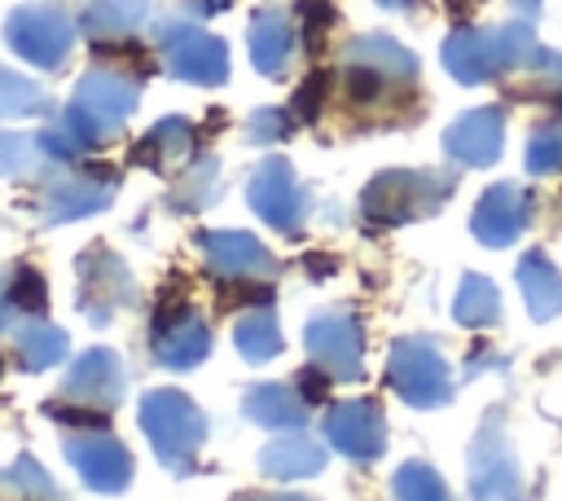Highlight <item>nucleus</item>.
Returning <instances> with one entry per match:
<instances>
[{
  "mask_svg": "<svg viewBox=\"0 0 562 501\" xmlns=\"http://www.w3.org/2000/svg\"><path fill=\"white\" fill-rule=\"evenodd\" d=\"M536 31L527 18L501 22V26H457L443 40V66L457 84H487L505 70H518L536 57Z\"/></svg>",
  "mask_w": 562,
  "mask_h": 501,
  "instance_id": "1",
  "label": "nucleus"
},
{
  "mask_svg": "<svg viewBox=\"0 0 562 501\" xmlns=\"http://www.w3.org/2000/svg\"><path fill=\"white\" fill-rule=\"evenodd\" d=\"M136 101H140V84L132 75L88 70L75 84V97H70V105L61 110L57 123L79 141V149H92V145H101L105 136H114L132 119Z\"/></svg>",
  "mask_w": 562,
  "mask_h": 501,
  "instance_id": "2",
  "label": "nucleus"
},
{
  "mask_svg": "<svg viewBox=\"0 0 562 501\" xmlns=\"http://www.w3.org/2000/svg\"><path fill=\"white\" fill-rule=\"evenodd\" d=\"M452 185L457 180L439 171H413V167L378 171L360 193V211L373 224H413V220L435 215L452 198Z\"/></svg>",
  "mask_w": 562,
  "mask_h": 501,
  "instance_id": "3",
  "label": "nucleus"
},
{
  "mask_svg": "<svg viewBox=\"0 0 562 501\" xmlns=\"http://www.w3.org/2000/svg\"><path fill=\"white\" fill-rule=\"evenodd\" d=\"M140 431L149 435L158 461L171 475H189L198 444L206 435V417L184 391L158 387V391H145V400H140Z\"/></svg>",
  "mask_w": 562,
  "mask_h": 501,
  "instance_id": "4",
  "label": "nucleus"
},
{
  "mask_svg": "<svg viewBox=\"0 0 562 501\" xmlns=\"http://www.w3.org/2000/svg\"><path fill=\"white\" fill-rule=\"evenodd\" d=\"M154 40L167 57V70L184 84H202L215 88L228 79V44L211 31H202L189 18H158L154 22Z\"/></svg>",
  "mask_w": 562,
  "mask_h": 501,
  "instance_id": "5",
  "label": "nucleus"
},
{
  "mask_svg": "<svg viewBox=\"0 0 562 501\" xmlns=\"http://www.w3.org/2000/svg\"><path fill=\"white\" fill-rule=\"evenodd\" d=\"M386 378L404 396V404H413V409H439L452 400V374H448L443 347L435 338H422V334L395 338L391 360H386Z\"/></svg>",
  "mask_w": 562,
  "mask_h": 501,
  "instance_id": "6",
  "label": "nucleus"
},
{
  "mask_svg": "<svg viewBox=\"0 0 562 501\" xmlns=\"http://www.w3.org/2000/svg\"><path fill=\"white\" fill-rule=\"evenodd\" d=\"M470 497L474 501H522V470L505 439V413L492 404L470 439Z\"/></svg>",
  "mask_w": 562,
  "mask_h": 501,
  "instance_id": "7",
  "label": "nucleus"
},
{
  "mask_svg": "<svg viewBox=\"0 0 562 501\" xmlns=\"http://www.w3.org/2000/svg\"><path fill=\"white\" fill-rule=\"evenodd\" d=\"M4 40L22 62L57 70L75 48V22L66 18L61 4H22L4 18Z\"/></svg>",
  "mask_w": 562,
  "mask_h": 501,
  "instance_id": "8",
  "label": "nucleus"
},
{
  "mask_svg": "<svg viewBox=\"0 0 562 501\" xmlns=\"http://www.w3.org/2000/svg\"><path fill=\"white\" fill-rule=\"evenodd\" d=\"M303 347L312 356V365L334 378V382H351L360 378V356H364V334L351 308H321L307 330H303Z\"/></svg>",
  "mask_w": 562,
  "mask_h": 501,
  "instance_id": "9",
  "label": "nucleus"
},
{
  "mask_svg": "<svg viewBox=\"0 0 562 501\" xmlns=\"http://www.w3.org/2000/svg\"><path fill=\"white\" fill-rule=\"evenodd\" d=\"M132 303H136V281H132L127 264L114 250H105V246L83 250L79 255V294H75V308L92 325H110Z\"/></svg>",
  "mask_w": 562,
  "mask_h": 501,
  "instance_id": "10",
  "label": "nucleus"
},
{
  "mask_svg": "<svg viewBox=\"0 0 562 501\" xmlns=\"http://www.w3.org/2000/svg\"><path fill=\"white\" fill-rule=\"evenodd\" d=\"M246 198L255 207L259 220H268L272 229H299L303 215H307V189L299 185L294 167L281 158V154H268L255 171H250V185H246Z\"/></svg>",
  "mask_w": 562,
  "mask_h": 501,
  "instance_id": "11",
  "label": "nucleus"
},
{
  "mask_svg": "<svg viewBox=\"0 0 562 501\" xmlns=\"http://www.w3.org/2000/svg\"><path fill=\"white\" fill-rule=\"evenodd\" d=\"M127 391V374H123V360L119 352L110 347H88L70 374L61 378V391H57V404H83V409H114Z\"/></svg>",
  "mask_w": 562,
  "mask_h": 501,
  "instance_id": "12",
  "label": "nucleus"
},
{
  "mask_svg": "<svg viewBox=\"0 0 562 501\" xmlns=\"http://www.w3.org/2000/svg\"><path fill=\"white\" fill-rule=\"evenodd\" d=\"M66 457L92 492H123L132 483V453L105 431L66 435Z\"/></svg>",
  "mask_w": 562,
  "mask_h": 501,
  "instance_id": "13",
  "label": "nucleus"
},
{
  "mask_svg": "<svg viewBox=\"0 0 562 501\" xmlns=\"http://www.w3.org/2000/svg\"><path fill=\"white\" fill-rule=\"evenodd\" d=\"M110 202H114V171H79V176L48 180L44 202H40V220L44 224H70V220L105 211Z\"/></svg>",
  "mask_w": 562,
  "mask_h": 501,
  "instance_id": "14",
  "label": "nucleus"
},
{
  "mask_svg": "<svg viewBox=\"0 0 562 501\" xmlns=\"http://www.w3.org/2000/svg\"><path fill=\"white\" fill-rule=\"evenodd\" d=\"M505 145V114L501 105H479L465 110L448 132H443V154L461 167H492Z\"/></svg>",
  "mask_w": 562,
  "mask_h": 501,
  "instance_id": "15",
  "label": "nucleus"
},
{
  "mask_svg": "<svg viewBox=\"0 0 562 501\" xmlns=\"http://www.w3.org/2000/svg\"><path fill=\"white\" fill-rule=\"evenodd\" d=\"M527 215H531V198L522 185H492L479 202H474V215H470V233L483 242V246H509L522 237L527 229Z\"/></svg>",
  "mask_w": 562,
  "mask_h": 501,
  "instance_id": "16",
  "label": "nucleus"
},
{
  "mask_svg": "<svg viewBox=\"0 0 562 501\" xmlns=\"http://www.w3.org/2000/svg\"><path fill=\"white\" fill-rule=\"evenodd\" d=\"M325 439L356 461H369L386 448V422L378 413V404L369 400H342L325 413Z\"/></svg>",
  "mask_w": 562,
  "mask_h": 501,
  "instance_id": "17",
  "label": "nucleus"
},
{
  "mask_svg": "<svg viewBox=\"0 0 562 501\" xmlns=\"http://www.w3.org/2000/svg\"><path fill=\"white\" fill-rule=\"evenodd\" d=\"M198 246L206 255V264L228 277V281H255V277H272L277 259L263 250L259 237L241 233V229H215V233H198Z\"/></svg>",
  "mask_w": 562,
  "mask_h": 501,
  "instance_id": "18",
  "label": "nucleus"
},
{
  "mask_svg": "<svg viewBox=\"0 0 562 501\" xmlns=\"http://www.w3.org/2000/svg\"><path fill=\"white\" fill-rule=\"evenodd\" d=\"M211 352V330L193 308L171 312L167 321H158L154 330V360L167 369H193L202 365Z\"/></svg>",
  "mask_w": 562,
  "mask_h": 501,
  "instance_id": "19",
  "label": "nucleus"
},
{
  "mask_svg": "<svg viewBox=\"0 0 562 501\" xmlns=\"http://www.w3.org/2000/svg\"><path fill=\"white\" fill-rule=\"evenodd\" d=\"M241 409L263 431H303V422H307V404L285 382H255V387H246Z\"/></svg>",
  "mask_w": 562,
  "mask_h": 501,
  "instance_id": "20",
  "label": "nucleus"
},
{
  "mask_svg": "<svg viewBox=\"0 0 562 501\" xmlns=\"http://www.w3.org/2000/svg\"><path fill=\"white\" fill-rule=\"evenodd\" d=\"M290 53H294V26H290V18L277 13V9L255 13V22H250V62H255V70L268 75V79H277V75H285Z\"/></svg>",
  "mask_w": 562,
  "mask_h": 501,
  "instance_id": "21",
  "label": "nucleus"
},
{
  "mask_svg": "<svg viewBox=\"0 0 562 501\" xmlns=\"http://www.w3.org/2000/svg\"><path fill=\"white\" fill-rule=\"evenodd\" d=\"M347 66L373 79H413L417 75V57L395 44L391 35H360L347 44Z\"/></svg>",
  "mask_w": 562,
  "mask_h": 501,
  "instance_id": "22",
  "label": "nucleus"
},
{
  "mask_svg": "<svg viewBox=\"0 0 562 501\" xmlns=\"http://www.w3.org/2000/svg\"><path fill=\"white\" fill-rule=\"evenodd\" d=\"M518 290L531 321H553L562 312V272L553 268V259H544V250H527L518 259Z\"/></svg>",
  "mask_w": 562,
  "mask_h": 501,
  "instance_id": "23",
  "label": "nucleus"
},
{
  "mask_svg": "<svg viewBox=\"0 0 562 501\" xmlns=\"http://www.w3.org/2000/svg\"><path fill=\"white\" fill-rule=\"evenodd\" d=\"M259 470L268 479H312L325 470V453L307 435H281L259 453Z\"/></svg>",
  "mask_w": 562,
  "mask_h": 501,
  "instance_id": "24",
  "label": "nucleus"
},
{
  "mask_svg": "<svg viewBox=\"0 0 562 501\" xmlns=\"http://www.w3.org/2000/svg\"><path fill=\"white\" fill-rule=\"evenodd\" d=\"M66 330L53 325V321H22L18 334H13V356L26 374H40V369H53L57 360H66Z\"/></svg>",
  "mask_w": 562,
  "mask_h": 501,
  "instance_id": "25",
  "label": "nucleus"
},
{
  "mask_svg": "<svg viewBox=\"0 0 562 501\" xmlns=\"http://www.w3.org/2000/svg\"><path fill=\"white\" fill-rule=\"evenodd\" d=\"M53 158L40 145V132H0V176L4 180H44L53 176Z\"/></svg>",
  "mask_w": 562,
  "mask_h": 501,
  "instance_id": "26",
  "label": "nucleus"
},
{
  "mask_svg": "<svg viewBox=\"0 0 562 501\" xmlns=\"http://www.w3.org/2000/svg\"><path fill=\"white\" fill-rule=\"evenodd\" d=\"M145 13H149V0H88L79 13V26L92 40H114V35L136 31Z\"/></svg>",
  "mask_w": 562,
  "mask_h": 501,
  "instance_id": "27",
  "label": "nucleus"
},
{
  "mask_svg": "<svg viewBox=\"0 0 562 501\" xmlns=\"http://www.w3.org/2000/svg\"><path fill=\"white\" fill-rule=\"evenodd\" d=\"M452 316L470 330H487L501 321V290L496 281H487L483 272H465L461 277V290H457V303H452Z\"/></svg>",
  "mask_w": 562,
  "mask_h": 501,
  "instance_id": "28",
  "label": "nucleus"
},
{
  "mask_svg": "<svg viewBox=\"0 0 562 501\" xmlns=\"http://www.w3.org/2000/svg\"><path fill=\"white\" fill-rule=\"evenodd\" d=\"M220 198V158H193V167L171 185L167 193V207L171 211H202Z\"/></svg>",
  "mask_w": 562,
  "mask_h": 501,
  "instance_id": "29",
  "label": "nucleus"
},
{
  "mask_svg": "<svg viewBox=\"0 0 562 501\" xmlns=\"http://www.w3.org/2000/svg\"><path fill=\"white\" fill-rule=\"evenodd\" d=\"M233 343H237V352L246 356V360H272L281 347H285V338H281V325H277V312L272 308H255V312H246L241 321H237V330H233Z\"/></svg>",
  "mask_w": 562,
  "mask_h": 501,
  "instance_id": "30",
  "label": "nucleus"
},
{
  "mask_svg": "<svg viewBox=\"0 0 562 501\" xmlns=\"http://www.w3.org/2000/svg\"><path fill=\"white\" fill-rule=\"evenodd\" d=\"M193 145V123L180 119V114H167L149 127V136L140 141V158L145 163H167V158H180L184 149Z\"/></svg>",
  "mask_w": 562,
  "mask_h": 501,
  "instance_id": "31",
  "label": "nucleus"
},
{
  "mask_svg": "<svg viewBox=\"0 0 562 501\" xmlns=\"http://www.w3.org/2000/svg\"><path fill=\"white\" fill-rule=\"evenodd\" d=\"M48 110V97L35 79L18 75V70H4L0 66V119H22V114H44Z\"/></svg>",
  "mask_w": 562,
  "mask_h": 501,
  "instance_id": "32",
  "label": "nucleus"
},
{
  "mask_svg": "<svg viewBox=\"0 0 562 501\" xmlns=\"http://www.w3.org/2000/svg\"><path fill=\"white\" fill-rule=\"evenodd\" d=\"M395 488V501H452L448 483L426 466V461H404L391 479Z\"/></svg>",
  "mask_w": 562,
  "mask_h": 501,
  "instance_id": "33",
  "label": "nucleus"
},
{
  "mask_svg": "<svg viewBox=\"0 0 562 501\" xmlns=\"http://www.w3.org/2000/svg\"><path fill=\"white\" fill-rule=\"evenodd\" d=\"M0 483L4 488H18L22 497H31V501H61V488L53 483V475L35 461V457H18L9 470H0Z\"/></svg>",
  "mask_w": 562,
  "mask_h": 501,
  "instance_id": "34",
  "label": "nucleus"
},
{
  "mask_svg": "<svg viewBox=\"0 0 562 501\" xmlns=\"http://www.w3.org/2000/svg\"><path fill=\"white\" fill-rule=\"evenodd\" d=\"M527 171L531 176L562 171V119H553V123L531 132V141H527Z\"/></svg>",
  "mask_w": 562,
  "mask_h": 501,
  "instance_id": "35",
  "label": "nucleus"
},
{
  "mask_svg": "<svg viewBox=\"0 0 562 501\" xmlns=\"http://www.w3.org/2000/svg\"><path fill=\"white\" fill-rule=\"evenodd\" d=\"M9 286H13V303L18 308H44V281L35 268H9Z\"/></svg>",
  "mask_w": 562,
  "mask_h": 501,
  "instance_id": "36",
  "label": "nucleus"
},
{
  "mask_svg": "<svg viewBox=\"0 0 562 501\" xmlns=\"http://www.w3.org/2000/svg\"><path fill=\"white\" fill-rule=\"evenodd\" d=\"M285 132H290V119H285L281 110H255L250 123H246V136H250L255 145H259V141L272 145V141H281Z\"/></svg>",
  "mask_w": 562,
  "mask_h": 501,
  "instance_id": "37",
  "label": "nucleus"
},
{
  "mask_svg": "<svg viewBox=\"0 0 562 501\" xmlns=\"http://www.w3.org/2000/svg\"><path fill=\"white\" fill-rule=\"evenodd\" d=\"M527 66L540 75V84H544V88L562 92V53H553V48H536V57H531Z\"/></svg>",
  "mask_w": 562,
  "mask_h": 501,
  "instance_id": "38",
  "label": "nucleus"
},
{
  "mask_svg": "<svg viewBox=\"0 0 562 501\" xmlns=\"http://www.w3.org/2000/svg\"><path fill=\"white\" fill-rule=\"evenodd\" d=\"M4 286H9V268L0 272V330H4V325H9L18 312H22V308L13 303V290H4Z\"/></svg>",
  "mask_w": 562,
  "mask_h": 501,
  "instance_id": "39",
  "label": "nucleus"
},
{
  "mask_svg": "<svg viewBox=\"0 0 562 501\" xmlns=\"http://www.w3.org/2000/svg\"><path fill=\"white\" fill-rule=\"evenodd\" d=\"M233 0H184V9H189V18H211V13H220V9H228Z\"/></svg>",
  "mask_w": 562,
  "mask_h": 501,
  "instance_id": "40",
  "label": "nucleus"
},
{
  "mask_svg": "<svg viewBox=\"0 0 562 501\" xmlns=\"http://www.w3.org/2000/svg\"><path fill=\"white\" fill-rule=\"evenodd\" d=\"M540 4H544V0H514V9H518V13H536Z\"/></svg>",
  "mask_w": 562,
  "mask_h": 501,
  "instance_id": "41",
  "label": "nucleus"
},
{
  "mask_svg": "<svg viewBox=\"0 0 562 501\" xmlns=\"http://www.w3.org/2000/svg\"><path fill=\"white\" fill-rule=\"evenodd\" d=\"M378 4H382V9H413L417 0H378Z\"/></svg>",
  "mask_w": 562,
  "mask_h": 501,
  "instance_id": "42",
  "label": "nucleus"
},
{
  "mask_svg": "<svg viewBox=\"0 0 562 501\" xmlns=\"http://www.w3.org/2000/svg\"><path fill=\"white\" fill-rule=\"evenodd\" d=\"M237 501H307V497H237Z\"/></svg>",
  "mask_w": 562,
  "mask_h": 501,
  "instance_id": "43",
  "label": "nucleus"
}]
</instances>
